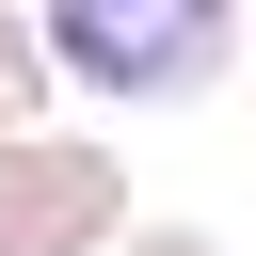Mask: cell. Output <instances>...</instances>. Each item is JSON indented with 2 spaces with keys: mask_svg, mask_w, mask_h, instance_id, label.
Segmentation results:
<instances>
[{
  "mask_svg": "<svg viewBox=\"0 0 256 256\" xmlns=\"http://www.w3.org/2000/svg\"><path fill=\"white\" fill-rule=\"evenodd\" d=\"M240 32H256V0H32L48 80L96 96V112H176V96H208V80L240 64Z\"/></svg>",
  "mask_w": 256,
  "mask_h": 256,
  "instance_id": "6da1fadb",
  "label": "cell"
},
{
  "mask_svg": "<svg viewBox=\"0 0 256 256\" xmlns=\"http://www.w3.org/2000/svg\"><path fill=\"white\" fill-rule=\"evenodd\" d=\"M128 240V144L112 128H0V256H112Z\"/></svg>",
  "mask_w": 256,
  "mask_h": 256,
  "instance_id": "7a4b0ae2",
  "label": "cell"
},
{
  "mask_svg": "<svg viewBox=\"0 0 256 256\" xmlns=\"http://www.w3.org/2000/svg\"><path fill=\"white\" fill-rule=\"evenodd\" d=\"M48 48H32V0H0V128H48Z\"/></svg>",
  "mask_w": 256,
  "mask_h": 256,
  "instance_id": "3957f363",
  "label": "cell"
},
{
  "mask_svg": "<svg viewBox=\"0 0 256 256\" xmlns=\"http://www.w3.org/2000/svg\"><path fill=\"white\" fill-rule=\"evenodd\" d=\"M112 256H224V240H208V224H176V208H128V240H112Z\"/></svg>",
  "mask_w": 256,
  "mask_h": 256,
  "instance_id": "277c9868",
  "label": "cell"
}]
</instances>
